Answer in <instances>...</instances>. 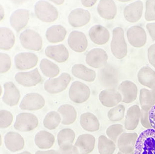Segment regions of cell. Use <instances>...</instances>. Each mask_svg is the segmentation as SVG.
I'll return each instance as SVG.
<instances>
[{"mask_svg": "<svg viewBox=\"0 0 155 154\" xmlns=\"http://www.w3.org/2000/svg\"><path fill=\"white\" fill-rule=\"evenodd\" d=\"M134 154H155V130L147 129L138 135Z\"/></svg>", "mask_w": 155, "mask_h": 154, "instance_id": "1", "label": "cell"}, {"mask_svg": "<svg viewBox=\"0 0 155 154\" xmlns=\"http://www.w3.org/2000/svg\"><path fill=\"white\" fill-rule=\"evenodd\" d=\"M110 46L111 53L116 59H122L127 56V44L124 37V31L122 27H117L113 30Z\"/></svg>", "mask_w": 155, "mask_h": 154, "instance_id": "2", "label": "cell"}, {"mask_svg": "<svg viewBox=\"0 0 155 154\" xmlns=\"http://www.w3.org/2000/svg\"><path fill=\"white\" fill-rule=\"evenodd\" d=\"M35 16L41 22L51 23L56 21L59 17L57 8L47 1H38L34 7Z\"/></svg>", "mask_w": 155, "mask_h": 154, "instance_id": "3", "label": "cell"}, {"mask_svg": "<svg viewBox=\"0 0 155 154\" xmlns=\"http://www.w3.org/2000/svg\"><path fill=\"white\" fill-rule=\"evenodd\" d=\"M19 40L22 47L26 50L39 51L42 49V38L35 30L32 29L24 30L20 35Z\"/></svg>", "mask_w": 155, "mask_h": 154, "instance_id": "4", "label": "cell"}, {"mask_svg": "<svg viewBox=\"0 0 155 154\" xmlns=\"http://www.w3.org/2000/svg\"><path fill=\"white\" fill-rule=\"evenodd\" d=\"M98 80L100 85L106 89L115 88L119 82V72L114 67L106 64L98 72Z\"/></svg>", "mask_w": 155, "mask_h": 154, "instance_id": "5", "label": "cell"}, {"mask_svg": "<svg viewBox=\"0 0 155 154\" xmlns=\"http://www.w3.org/2000/svg\"><path fill=\"white\" fill-rule=\"evenodd\" d=\"M71 81V76L67 72L62 73L58 77L46 80L44 83L45 90L50 94H58L64 91Z\"/></svg>", "mask_w": 155, "mask_h": 154, "instance_id": "6", "label": "cell"}, {"mask_svg": "<svg viewBox=\"0 0 155 154\" xmlns=\"http://www.w3.org/2000/svg\"><path fill=\"white\" fill-rule=\"evenodd\" d=\"M38 119L33 114L22 112L19 114L14 124V128L21 132H30L37 128Z\"/></svg>", "mask_w": 155, "mask_h": 154, "instance_id": "7", "label": "cell"}, {"mask_svg": "<svg viewBox=\"0 0 155 154\" xmlns=\"http://www.w3.org/2000/svg\"><path fill=\"white\" fill-rule=\"evenodd\" d=\"M91 91L90 88L80 81H75L69 89L70 99L76 104H82L86 102L90 97Z\"/></svg>", "mask_w": 155, "mask_h": 154, "instance_id": "8", "label": "cell"}, {"mask_svg": "<svg viewBox=\"0 0 155 154\" xmlns=\"http://www.w3.org/2000/svg\"><path fill=\"white\" fill-rule=\"evenodd\" d=\"M14 79L18 84L26 88L35 86L42 81V77L37 68L28 72H18Z\"/></svg>", "mask_w": 155, "mask_h": 154, "instance_id": "9", "label": "cell"}, {"mask_svg": "<svg viewBox=\"0 0 155 154\" xmlns=\"http://www.w3.org/2000/svg\"><path fill=\"white\" fill-rule=\"evenodd\" d=\"M45 105V100L42 95L37 92H30L24 96L19 105L24 111H36L41 109Z\"/></svg>", "mask_w": 155, "mask_h": 154, "instance_id": "10", "label": "cell"}, {"mask_svg": "<svg viewBox=\"0 0 155 154\" xmlns=\"http://www.w3.org/2000/svg\"><path fill=\"white\" fill-rule=\"evenodd\" d=\"M107 53L105 50L100 48L90 50L85 57L87 64L94 69L103 68L107 64Z\"/></svg>", "mask_w": 155, "mask_h": 154, "instance_id": "11", "label": "cell"}, {"mask_svg": "<svg viewBox=\"0 0 155 154\" xmlns=\"http://www.w3.org/2000/svg\"><path fill=\"white\" fill-rule=\"evenodd\" d=\"M127 38L129 44L136 48L144 46L147 41V35L145 29L140 26L134 25L127 31Z\"/></svg>", "mask_w": 155, "mask_h": 154, "instance_id": "12", "label": "cell"}, {"mask_svg": "<svg viewBox=\"0 0 155 154\" xmlns=\"http://www.w3.org/2000/svg\"><path fill=\"white\" fill-rule=\"evenodd\" d=\"M15 67L19 70H27L35 67L38 63V56L32 53L23 52L14 57Z\"/></svg>", "mask_w": 155, "mask_h": 154, "instance_id": "13", "label": "cell"}, {"mask_svg": "<svg viewBox=\"0 0 155 154\" xmlns=\"http://www.w3.org/2000/svg\"><path fill=\"white\" fill-rule=\"evenodd\" d=\"M69 48L76 53H83L88 47V40L84 33L77 30L71 32L68 38Z\"/></svg>", "mask_w": 155, "mask_h": 154, "instance_id": "14", "label": "cell"}, {"mask_svg": "<svg viewBox=\"0 0 155 154\" xmlns=\"http://www.w3.org/2000/svg\"><path fill=\"white\" fill-rule=\"evenodd\" d=\"M91 14L83 8H76L71 11L68 15V22L74 28L82 27L89 23L91 20Z\"/></svg>", "mask_w": 155, "mask_h": 154, "instance_id": "15", "label": "cell"}, {"mask_svg": "<svg viewBox=\"0 0 155 154\" xmlns=\"http://www.w3.org/2000/svg\"><path fill=\"white\" fill-rule=\"evenodd\" d=\"M117 90L122 96V102L126 104L134 102L137 98L138 88L132 81L124 80L120 83Z\"/></svg>", "mask_w": 155, "mask_h": 154, "instance_id": "16", "label": "cell"}, {"mask_svg": "<svg viewBox=\"0 0 155 154\" xmlns=\"http://www.w3.org/2000/svg\"><path fill=\"white\" fill-rule=\"evenodd\" d=\"M30 18L29 11L25 9L15 10L10 16V25L17 32H19L27 25Z\"/></svg>", "mask_w": 155, "mask_h": 154, "instance_id": "17", "label": "cell"}, {"mask_svg": "<svg viewBox=\"0 0 155 154\" xmlns=\"http://www.w3.org/2000/svg\"><path fill=\"white\" fill-rule=\"evenodd\" d=\"M138 137V135L136 133H123L117 142L119 150L124 154H129L134 152Z\"/></svg>", "mask_w": 155, "mask_h": 154, "instance_id": "18", "label": "cell"}, {"mask_svg": "<svg viewBox=\"0 0 155 154\" xmlns=\"http://www.w3.org/2000/svg\"><path fill=\"white\" fill-rule=\"evenodd\" d=\"M122 96L116 88L105 89L100 92L99 100L101 104L108 108H113L122 102Z\"/></svg>", "mask_w": 155, "mask_h": 154, "instance_id": "19", "label": "cell"}, {"mask_svg": "<svg viewBox=\"0 0 155 154\" xmlns=\"http://www.w3.org/2000/svg\"><path fill=\"white\" fill-rule=\"evenodd\" d=\"M3 87L5 90L2 97L3 102L10 107L17 105L21 99V92L19 89L12 82H6Z\"/></svg>", "mask_w": 155, "mask_h": 154, "instance_id": "20", "label": "cell"}, {"mask_svg": "<svg viewBox=\"0 0 155 154\" xmlns=\"http://www.w3.org/2000/svg\"><path fill=\"white\" fill-rule=\"evenodd\" d=\"M45 54L46 57L58 63H65L69 57V53L67 48L63 44L47 46L45 49Z\"/></svg>", "mask_w": 155, "mask_h": 154, "instance_id": "21", "label": "cell"}, {"mask_svg": "<svg viewBox=\"0 0 155 154\" xmlns=\"http://www.w3.org/2000/svg\"><path fill=\"white\" fill-rule=\"evenodd\" d=\"M143 3L142 1L134 2L125 7L123 14L125 19L130 23H135L142 18Z\"/></svg>", "mask_w": 155, "mask_h": 154, "instance_id": "22", "label": "cell"}, {"mask_svg": "<svg viewBox=\"0 0 155 154\" xmlns=\"http://www.w3.org/2000/svg\"><path fill=\"white\" fill-rule=\"evenodd\" d=\"M88 35L91 41L98 45L105 44L110 38L109 30L101 25L92 26L89 30Z\"/></svg>", "mask_w": 155, "mask_h": 154, "instance_id": "23", "label": "cell"}, {"mask_svg": "<svg viewBox=\"0 0 155 154\" xmlns=\"http://www.w3.org/2000/svg\"><path fill=\"white\" fill-rule=\"evenodd\" d=\"M95 137L90 134H82L77 137L74 144L80 154H89L95 147Z\"/></svg>", "mask_w": 155, "mask_h": 154, "instance_id": "24", "label": "cell"}, {"mask_svg": "<svg viewBox=\"0 0 155 154\" xmlns=\"http://www.w3.org/2000/svg\"><path fill=\"white\" fill-rule=\"evenodd\" d=\"M5 145L8 150L12 152H15L24 149L25 141L20 134L10 131L7 133L5 136Z\"/></svg>", "mask_w": 155, "mask_h": 154, "instance_id": "25", "label": "cell"}, {"mask_svg": "<svg viewBox=\"0 0 155 154\" xmlns=\"http://www.w3.org/2000/svg\"><path fill=\"white\" fill-rule=\"evenodd\" d=\"M100 16L106 20H113L117 14V6L113 0H101L97 6Z\"/></svg>", "mask_w": 155, "mask_h": 154, "instance_id": "26", "label": "cell"}, {"mask_svg": "<svg viewBox=\"0 0 155 154\" xmlns=\"http://www.w3.org/2000/svg\"><path fill=\"white\" fill-rule=\"evenodd\" d=\"M141 109L137 105H134L129 107L126 112L124 121L126 130L132 131L135 130L140 121Z\"/></svg>", "mask_w": 155, "mask_h": 154, "instance_id": "27", "label": "cell"}, {"mask_svg": "<svg viewBox=\"0 0 155 154\" xmlns=\"http://www.w3.org/2000/svg\"><path fill=\"white\" fill-rule=\"evenodd\" d=\"M72 74L76 78L87 82H94L97 74L95 71L82 64H76L72 67Z\"/></svg>", "mask_w": 155, "mask_h": 154, "instance_id": "28", "label": "cell"}, {"mask_svg": "<svg viewBox=\"0 0 155 154\" xmlns=\"http://www.w3.org/2000/svg\"><path fill=\"white\" fill-rule=\"evenodd\" d=\"M67 35V30L61 25H53L46 31L45 37L48 42L58 43L64 40Z\"/></svg>", "mask_w": 155, "mask_h": 154, "instance_id": "29", "label": "cell"}, {"mask_svg": "<svg viewBox=\"0 0 155 154\" xmlns=\"http://www.w3.org/2000/svg\"><path fill=\"white\" fill-rule=\"evenodd\" d=\"M34 142L39 149L47 150L53 146L55 143V137L53 134L47 131L41 130L35 134Z\"/></svg>", "mask_w": 155, "mask_h": 154, "instance_id": "30", "label": "cell"}, {"mask_svg": "<svg viewBox=\"0 0 155 154\" xmlns=\"http://www.w3.org/2000/svg\"><path fill=\"white\" fill-rule=\"evenodd\" d=\"M80 124L81 127L88 132H95L100 130V123L95 115L85 112L81 115Z\"/></svg>", "mask_w": 155, "mask_h": 154, "instance_id": "31", "label": "cell"}, {"mask_svg": "<svg viewBox=\"0 0 155 154\" xmlns=\"http://www.w3.org/2000/svg\"><path fill=\"white\" fill-rule=\"evenodd\" d=\"M137 79L142 86L152 89L155 86V71L148 66H144L138 70Z\"/></svg>", "mask_w": 155, "mask_h": 154, "instance_id": "32", "label": "cell"}, {"mask_svg": "<svg viewBox=\"0 0 155 154\" xmlns=\"http://www.w3.org/2000/svg\"><path fill=\"white\" fill-rule=\"evenodd\" d=\"M58 112L61 117V123L63 125H70L75 121L77 117V111L71 104L61 105L58 109Z\"/></svg>", "mask_w": 155, "mask_h": 154, "instance_id": "33", "label": "cell"}, {"mask_svg": "<svg viewBox=\"0 0 155 154\" xmlns=\"http://www.w3.org/2000/svg\"><path fill=\"white\" fill-rule=\"evenodd\" d=\"M75 138L74 131L71 128L61 130L57 135L58 144L60 149H68L73 146Z\"/></svg>", "mask_w": 155, "mask_h": 154, "instance_id": "34", "label": "cell"}, {"mask_svg": "<svg viewBox=\"0 0 155 154\" xmlns=\"http://www.w3.org/2000/svg\"><path fill=\"white\" fill-rule=\"evenodd\" d=\"M15 43V37L12 31L7 27L0 28V48L2 50H11Z\"/></svg>", "mask_w": 155, "mask_h": 154, "instance_id": "35", "label": "cell"}, {"mask_svg": "<svg viewBox=\"0 0 155 154\" xmlns=\"http://www.w3.org/2000/svg\"><path fill=\"white\" fill-rule=\"evenodd\" d=\"M40 69L43 75L49 79L56 78L60 73L58 66L46 58H43L40 61Z\"/></svg>", "mask_w": 155, "mask_h": 154, "instance_id": "36", "label": "cell"}, {"mask_svg": "<svg viewBox=\"0 0 155 154\" xmlns=\"http://www.w3.org/2000/svg\"><path fill=\"white\" fill-rule=\"evenodd\" d=\"M116 149V144L104 135L98 137V150L100 154H113Z\"/></svg>", "mask_w": 155, "mask_h": 154, "instance_id": "37", "label": "cell"}, {"mask_svg": "<svg viewBox=\"0 0 155 154\" xmlns=\"http://www.w3.org/2000/svg\"><path fill=\"white\" fill-rule=\"evenodd\" d=\"M61 120V117L58 111H51L45 115L43 124L45 128L54 130L59 127Z\"/></svg>", "mask_w": 155, "mask_h": 154, "instance_id": "38", "label": "cell"}, {"mask_svg": "<svg viewBox=\"0 0 155 154\" xmlns=\"http://www.w3.org/2000/svg\"><path fill=\"white\" fill-rule=\"evenodd\" d=\"M139 101H140L142 110L149 112L153 106L151 91L146 88L141 89L140 96H139Z\"/></svg>", "mask_w": 155, "mask_h": 154, "instance_id": "39", "label": "cell"}, {"mask_svg": "<svg viewBox=\"0 0 155 154\" xmlns=\"http://www.w3.org/2000/svg\"><path fill=\"white\" fill-rule=\"evenodd\" d=\"M125 112L126 109L124 105L122 104H118L117 105L111 108L107 112V117L111 121H120L124 118Z\"/></svg>", "mask_w": 155, "mask_h": 154, "instance_id": "40", "label": "cell"}, {"mask_svg": "<svg viewBox=\"0 0 155 154\" xmlns=\"http://www.w3.org/2000/svg\"><path fill=\"white\" fill-rule=\"evenodd\" d=\"M124 131V128L121 124H113L108 127L106 131L107 137L117 144L119 136Z\"/></svg>", "mask_w": 155, "mask_h": 154, "instance_id": "41", "label": "cell"}, {"mask_svg": "<svg viewBox=\"0 0 155 154\" xmlns=\"http://www.w3.org/2000/svg\"><path fill=\"white\" fill-rule=\"evenodd\" d=\"M14 117L12 114L6 110L0 111V128L6 129L9 128L13 121Z\"/></svg>", "mask_w": 155, "mask_h": 154, "instance_id": "42", "label": "cell"}, {"mask_svg": "<svg viewBox=\"0 0 155 154\" xmlns=\"http://www.w3.org/2000/svg\"><path fill=\"white\" fill-rule=\"evenodd\" d=\"M145 19L149 22L155 21V0L146 1Z\"/></svg>", "mask_w": 155, "mask_h": 154, "instance_id": "43", "label": "cell"}, {"mask_svg": "<svg viewBox=\"0 0 155 154\" xmlns=\"http://www.w3.org/2000/svg\"><path fill=\"white\" fill-rule=\"evenodd\" d=\"M0 61H1V64H0L1 73H5L8 72L12 66L11 59L9 55L5 53H1L0 54Z\"/></svg>", "mask_w": 155, "mask_h": 154, "instance_id": "44", "label": "cell"}, {"mask_svg": "<svg viewBox=\"0 0 155 154\" xmlns=\"http://www.w3.org/2000/svg\"><path fill=\"white\" fill-rule=\"evenodd\" d=\"M140 121L142 123V125L146 129L152 128V127L149 120V112H146L141 109Z\"/></svg>", "mask_w": 155, "mask_h": 154, "instance_id": "45", "label": "cell"}, {"mask_svg": "<svg viewBox=\"0 0 155 154\" xmlns=\"http://www.w3.org/2000/svg\"><path fill=\"white\" fill-rule=\"evenodd\" d=\"M147 54L150 64L155 68V43L151 45L148 48Z\"/></svg>", "mask_w": 155, "mask_h": 154, "instance_id": "46", "label": "cell"}, {"mask_svg": "<svg viewBox=\"0 0 155 154\" xmlns=\"http://www.w3.org/2000/svg\"><path fill=\"white\" fill-rule=\"evenodd\" d=\"M55 154H80L78 150L73 145L72 147L68 149H59L56 152Z\"/></svg>", "mask_w": 155, "mask_h": 154, "instance_id": "47", "label": "cell"}, {"mask_svg": "<svg viewBox=\"0 0 155 154\" xmlns=\"http://www.w3.org/2000/svg\"><path fill=\"white\" fill-rule=\"evenodd\" d=\"M148 32L153 41H155V22L148 23L146 25Z\"/></svg>", "mask_w": 155, "mask_h": 154, "instance_id": "48", "label": "cell"}, {"mask_svg": "<svg viewBox=\"0 0 155 154\" xmlns=\"http://www.w3.org/2000/svg\"><path fill=\"white\" fill-rule=\"evenodd\" d=\"M149 120L152 128L155 130V104L149 111Z\"/></svg>", "mask_w": 155, "mask_h": 154, "instance_id": "49", "label": "cell"}, {"mask_svg": "<svg viewBox=\"0 0 155 154\" xmlns=\"http://www.w3.org/2000/svg\"><path fill=\"white\" fill-rule=\"evenodd\" d=\"M97 2V0H82L81 1L82 5L86 8H91L94 6Z\"/></svg>", "mask_w": 155, "mask_h": 154, "instance_id": "50", "label": "cell"}, {"mask_svg": "<svg viewBox=\"0 0 155 154\" xmlns=\"http://www.w3.org/2000/svg\"><path fill=\"white\" fill-rule=\"evenodd\" d=\"M56 150H38L35 154H55Z\"/></svg>", "mask_w": 155, "mask_h": 154, "instance_id": "51", "label": "cell"}, {"mask_svg": "<svg viewBox=\"0 0 155 154\" xmlns=\"http://www.w3.org/2000/svg\"><path fill=\"white\" fill-rule=\"evenodd\" d=\"M0 13H1V15H0V16H1V21H2L5 18V10H4V8L3 7V6L1 5H0Z\"/></svg>", "mask_w": 155, "mask_h": 154, "instance_id": "52", "label": "cell"}, {"mask_svg": "<svg viewBox=\"0 0 155 154\" xmlns=\"http://www.w3.org/2000/svg\"><path fill=\"white\" fill-rule=\"evenodd\" d=\"M51 2H53L56 5H61L64 3V0H53V1H51Z\"/></svg>", "mask_w": 155, "mask_h": 154, "instance_id": "53", "label": "cell"}, {"mask_svg": "<svg viewBox=\"0 0 155 154\" xmlns=\"http://www.w3.org/2000/svg\"><path fill=\"white\" fill-rule=\"evenodd\" d=\"M151 95H152V99H153V105L155 104V86L151 89Z\"/></svg>", "mask_w": 155, "mask_h": 154, "instance_id": "54", "label": "cell"}, {"mask_svg": "<svg viewBox=\"0 0 155 154\" xmlns=\"http://www.w3.org/2000/svg\"><path fill=\"white\" fill-rule=\"evenodd\" d=\"M17 154H32L30 152H28V151H24V152H22L21 153H17Z\"/></svg>", "mask_w": 155, "mask_h": 154, "instance_id": "55", "label": "cell"}, {"mask_svg": "<svg viewBox=\"0 0 155 154\" xmlns=\"http://www.w3.org/2000/svg\"><path fill=\"white\" fill-rule=\"evenodd\" d=\"M117 154H124V153H122V152H120V151H119ZM129 154H134V152H132V153H129Z\"/></svg>", "mask_w": 155, "mask_h": 154, "instance_id": "56", "label": "cell"}, {"mask_svg": "<svg viewBox=\"0 0 155 154\" xmlns=\"http://www.w3.org/2000/svg\"><path fill=\"white\" fill-rule=\"evenodd\" d=\"M119 2H122V3H126V2H130V0H128V1H120V0H119Z\"/></svg>", "mask_w": 155, "mask_h": 154, "instance_id": "57", "label": "cell"}, {"mask_svg": "<svg viewBox=\"0 0 155 154\" xmlns=\"http://www.w3.org/2000/svg\"><path fill=\"white\" fill-rule=\"evenodd\" d=\"M1 95H2V87L1 86Z\"/></svg>", "mask_w": 155, "mask_h": 154, "instance_id": "58", "label": "cell"}]
</instances>
